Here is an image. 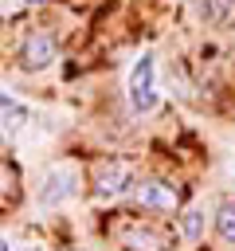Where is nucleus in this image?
<instances>
[{
    "mask_svg": "<svg viewBox=\"0 0 235 251\" xmlns=\"http://www.w3.org/2000/svg\"><path fill=\"white\" fill-rule=\"evenodd\" d=\"M180 231H184V239H200L204 235V212L200 208H188L180 216Z\"/></svg>",
    "mask_w": 235,
    "mask_h": 251,
    "instance_id": "10",
    "label": "nucleus"
},
{
    "mask_svg": "<svg viewBox=\"0 0 235 251\" xmlns=\"http://www.w3.org/2000/svg\"><path fill=\"white\" fill-rule=\"evenodd\" d=\"M215 231L227 247H235V200H223L219 212H215Z\"/></svg>",
    "mask_w": 235,
    "mask_h": 251,
    "instance_id": "9",
    "label": "nucleus"
},
{
    "mask_svg": "<svg viewBox=\"0 0 235 251\" xmlns=\"http://www.w3.org/2000/svg\"><path fill=\"white\" fill-rule=\"evenodd\" d=\"M129 184H133V169L125 161H102L98 173H94V196H102V200L121 196Z\"/></svg>",
    "mask_w": 235,
    "mask_h": 251,
    "instance_id": "4",
    "label": "nucleus"
},
{
    "mask_svg": "<svg viewBox=\"0 0 235 251\" xmlns=\"http://www.w3.org/2000/svg\"><path fill=\"white\" fill-rule=\"evenodd\" d=\"M0 251H12V247H8V239H0Z\"/></svg>",
    "mask_w": 235,
    "mask_h": 251,
    "instance_id": "13",
    "label": "nucleus"
},
{
    "mask_svg": "<svg viewBox=\"0 0 235 251\" xmlns=\"http://www.w3.org/2000/svg\"><path fill=\"white\" fill-rule=\"evenodd\" d=\"M125 247L129 251H164V239L149 227H141V231L133 227V231H125Z\"/></svg>",
    "mask_w": 235,
    "mask_h": 251,
    "instance_id": "8",
    "label": "nucleus"
},
{
    "mask_svg": "<svg viewBox=\"0 0 235 251\" xmlns=\"http://www.w3.org/2000/svg\"><path fill=\"white\" fill-rule=\"evenodd\" d=\"M125 94H129V110H133V114H149V110L157 106L161 90H157V55H153V51H145V55L133 63Z\"/></svg>",
    "mask_w": 235,
    "mask_h": 251,
    "instance_id": "1",
    "label": "nucleus"
},
{
    "mask_svg": "<svg viewBox=\"0 0 235 251\" xmlns=\"http://www.w3.org/2000/svg\"><path fill=\"white\" fill-rule=\"evenodd\" d=\"M74 188H78V176H74V169L59 165V169H51V173L43 176V188H39V204H43V208H55V204L70 200V196H74Z\"/></svg>",
    "mask_w": 235,
    "mask_h": 251,
    "instance_id": "5",
    "label": "nucleus"
},
{
    "mask_svg": "<svg viewBox=\"0 0 235 251\" xmlns=\"http://www.w3.org/2000/svg\"><path fill=\"white\" fill-rule=\"evenodd\" d=\"M16 251H39V247H35V243H27V247H16Z\"/></svg>",
    "mask_w": 235,
    "mask_h": 251,
    "instance_id": "12",
    "label": "nucleus"
},
{
    "mask_svg": "<svg viewBox=\"0 0 235 251\" xmlns=\"http://www.w3.org/2000/svg\"><path fill=\"white\" fill-rule=\"evenodd\" d=\"M55 59H59V43H55L47 31L24 35V43H20V67H24V71H47Z\"/></svg>",
    "mask_w": 235,
    "mask_h": 251,
    "instance_id": "3",
    "label": "nucleus"
},
{
    "mask_svg": "<svg viewBox=\"0 0 235 251\" xmlns=\"http://www.w3.org/2000/svg\"><path fill=\"white\" fill-rule=\"evenodd\" d=\"M129 200L145 212H172L180 204V188L168 184V180H137L129 188Z\"/></svg>",
    "mask_w": 235,
    "mask_h": 251,
    "instance_id": "2",
    "label": "nucleus"
},
{
    "mask_svg": "<svg viewBox=\"0 0 235 251\" xmlns=\"http://www.w3.org/2000/svg\"><path fill=\"white\" fill-rule=\"evenodd\" d=\"M0 122H8V126H16V129H20V126H27V122H31V110H27L24 102H16L12 94H4V90H0Z\"/></svg>",
    "mask_w": 235,
    "mask_h": 251,
    "instance_id": "7",
    "label": "nucleus"
},
{
    "mask_svg": "<svg viewBox=\"0 0 235 251\" xmlns=\"http://www.w3.org/2000/svg\"><path fill=\"white\" fill-rule=\"evenodd\" d=\"M196 12H200V20L212 24V27L235 24V0H196Z\"/></svg>",
    "mask_w": 235,
    "mask_h": 251,
    "instance_id": "6",
    "label": "nucleus"
},
{
    "mask_svg": "<svg viewBox=\"0 0 235 251\" xmlns=\"http://www.w3.org/2000/svg\"><path fill=\"white\" fill-rule=\"evenodd\" d=\"M0 141H4V129H0Z\"/></svg>",
    "mask_w": 235,
    "mask_h": 251,
    "instance_id": "14",
    "label": "nucleus"
},
{
    "mask_svg": "<svg viewBox=\"0 0 235 251\" xmlns=\"http://www.w3.org/2000/svg\"><path fill=\"white\" fill-rule=\"evenodd\" d=\"M4 188H8V169L0 165V196H4Z\"/></svg>",
    "mask_w": 235,
    "mask_h": 251,
    "instance_id": "11",
    "label": "nucleus"
}]
</instances>
